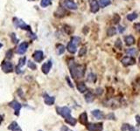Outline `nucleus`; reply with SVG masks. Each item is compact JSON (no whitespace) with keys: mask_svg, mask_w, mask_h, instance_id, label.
I'll return each instance as SVG.
<instances>
[{"mask_svg":"<svg viewBox=\"0 0 140 131\" xmlns=\"http://www.w3.org/2000/svg\"><path fill=\"white\" fill-rule=\"evenodd\" d=\"M120 21V16L117 15V14H115L114 17H113V22L115 24H118Z\"/></svg>","mask_w":140,"mask_h":131,"instance_id":"nucleus-33","label":"nucleus"},{"mask_svg":"<svg viewBox=\"0 0 140 131\" xmlns=\"http://www.w3.org/2000/svg\"><path fill=\"white\" fill-rule=\"evenodd\" d=\"M63 6L68 10H76L77 9V4L72 0H64Z\"/></svg>","mask_w":140,"mask_h":131,"instance_id":"nucleus-9","label":"nucleus"},{"mask_svg":"<svg viewBox=\"0 0 140 131\" xmlns=\"http://www.w3.org/2000/svg\"><path fill=\"white\" fill-rule=\"evenodd\" d=\"M8 129L11 130V131H21V129H20V128H19L18 124L16 122V121H13V122H11V124L9 125Z\"/></svg>","mask_w":140,"mask_h":131,"instance_id":"nucleus-19","label":"nucleus"},{"mask_svg":"<svg viewBox=\"0 0 140 131\" xmlns=\"http://www.w3.org/2000/svg\"><path fill=\"white\" fill-rule=\"evenodd\" d=\"M128 130H129V131H138V130H137V128H135L134 126H131V125L129 126V129H128Z\"/></svg>","mask_w":140,"mask_h":131,"instance_id":"nucleus-39","label":"nucleus"},{"mask_svg":"<svg viewBox=\"0 0 140 131\" xmlns=\"http://www.w3.org/2000/svg\"><path fill=\"white\" fill-rule=\"evenodd\" d=\"M39 131H42V130H39Z\"/></svg>","mask_w":140,"mask_h":131,"instance_id":"nucleus-50","label":"nucleus"},{"mask_svg":"<svg viewBox=\"0 0 140 131\" xmlns=\"http://www.w3.org/2000/svg\"><path fill=\"white\" fill-rule=\"evenodd\" d=\"M91 114H92V115L94 116L95 118H96L97 120H102L104 117V115H103V113L101 110H98V109H96V110H93L91 112Z\"/></svg>","mask_w":140,"mask_h":131,"instance_id":"nucleus-15","label":"nucleus"},{"mask_svg":"<svg viewBox=\"0 0 140 131\" xmlns=\"http://www.w3.org/2000/svg\"><path fill=\"white\" fill-rule=\"evenodd\" d=\"M33 56V59H34V60L36 61V62H40V61H42L43 58H44V55H43V52L42 51H40V50H38V51H35Z\"/></svg>","mask_w":140,"mask_h":131,"instance_id":"nucleus-13","label":"nucleus"},{"mask_svg":"<svg viewBox=\"0 0 140 131\" xmlns=\"http://www.w3.org/2000/svg\"><path fill=\"white\" fill-rule=\"evenodd\" d=\"M11 57H12V51H11V50H9V51L6 52V58L11 59Z\"/></svg>","mask_w":140,"mask_h":131,"instance_id":"nucleus-35","label":"nucleus"},{"mask_svg":"<svg viewBox=\"0 0 140 131\" xmlns=\"http://www.w3.org/2000/svg\"><path fill=\"white\" fill-rule=\"evenodd\" d=\"M9 105H10V107H11V108L14 109V111H15V115L17 116L19 115V111H20L21 108H22V105L17 101H12L11 102H10Z\"/></svg>","mask_w":140,"mask_h":131,"instance_id":"nucleus-7","label":"nucleus"},{"mask_svg":"<svg viewBox=\"0 0 140 131\" xmlns=\"http://www.w3.org/2000/svg\"><path fill=\"white\" fill-rule=\"evenodd\" d=\"M87 128L88 131H102L103 128V124L102 122L99 123H88Z\"/></svg>","mask_w":140,"mask_h":131,"instance_id":"nucleus-4","label":"nucleus"},{"mask_svg":"<svg viewBox=\"0 0 140 131\" xmlns=\"http://www.w3.org/2000/svg\"><path fill=\"white\" fill-rule=\"evenodd\" d=\"M124 31V28L123 27V26H121V25L118 26V32H123Z\"/></svg>","mask_w":140,"mask_h":131,"instance_id":"nucleus-42","label":"nucleus"},{"mask_svg":"<svg viewBox=\"0 0 140 131\" xmlns=\"http://www.w3.org/2000/svg\"><path fill=\"white\" fill-rule=\"evenodd\" d=\"M1 68L3 70V72H4L5 73H11L13 71V66L10 61H3L1 64Z\"/></svg>","mask_w":140,"mask_h":131,"instance_id":"nucleus-6","label":"nucleus"},{"mask_svg":"<svg viewBox=\"0 0 140 131\" xmlns=\"http://www.w3.org/2000/svg\"><path fill=\"white\" fill-rule=\"evenodd\" d=\"M107 118L109 120H112L111 118H113V120H115V116H114V114H110V115H108Z\"/></svg>","mask_w":140,"mask_h":131,"instance_id":"nucleus-41","label":"nucleus"},{"mask_svg":"<svg viewBox=\"0 0 140 131\" xmlns=\"http://www.w3.org/2000/svg\"><path fill=\"white\" fill-rule=\"evenodd\" d=\"M79 121L81 124L87 125L88 124V115H87L86 112H83L82 114H81L79 116Z\"/></svg>","mask_w":140,"mask_h":131,"instance_id":"nucleus-16","label":"nucleus"},{"mask_svg":"<svg viewBox=\"0 0 140 131\" xmlns=\"http://www.w3.org/2000/svg\"><path fill=\"white\" fill-rule=\"evenodd\" d=\"M11 41H12L14 44H16V43H18V39L16 38V35H15V33H11Z\"/></svg>","mask_w":140,"mask_h":131,"instance_id":"nucleus-34","label":"nucleus"},{"mask_svg":"<svg viewBox=\"0 0 140 131\" xmlns=\"http://www.w3.org/2000/svg\"><path fill=\"white\" fill-rule=\"evenodd\" d=\"M51 4H52V0H41V3H40L41 6L44 7V8L49 6Z\"/></svg>","mask_w":140,"mask_h":131,"instance_id":"nucleus-28","label":"nucleus"},{"mask_svg":"<svg viewBox=\"0 0 140 131\" xmlns=\"http://www.w3.org/2000/svg\"><path fill=\"white\" fill-rule=\"evenodd\" d=\"M2 121H3V116L0 115V124L2 123Z\"/></svg>","mask_w":140,"mask_h":131,"instance_id":"nucleus-45","label":"nucleus"},{"mask_svg":"<svg viewBox=\"0 0 140 131\" xmlns=\"http://www.w3.org/2000/svg\"><path fill=\"white\" fill-rule=\"evenodd\" d=\"M28 67L29 68H31L32 70H35L36 68H37V66L35 65V63H33L32 62V61H28Z\"/></svg>","mask_w":140,"mask_h":131,"instance_id":"nucleus-31","label":"nucleus"},{"mask_svg":"<svg viewBox=\"0 0 140 131\" xmlns=\"http://www.w3.org/2000/svg\"><path fill=\"white\" fill-rule=\"evenodd\" d=\"M13 23H14V25H15L17 27H18V28H21V29H23V30H27V31H30V26L27 25L24 22V21L22 19H20V18H15L13 19Z\"/></svg>","mask_w":140,"mask_h":131,"instance_id":"nucleus-5","label":"nucleus"},{"mask_svg":"<svg viewBox=\"0 0 140 131\" xmlns=\"http://www.w3.org/2000/svg\"><path fill=\"white\" fill-rule=\"evenodd\" d=\"M52 61L51 60H48L47 62L44 63L41 66V70H42V73H44V74H47L48 73L50 72V70H51L52 68Z\"/></svg>","mask_w":140,"mask_h":131,"instance_id":"nucleus-10","label":"nucleus"},{"mask_svg":"<svg viewBox=\"0 0 140 131\" xmlns=\"http://www.w3.org/2000/svg\"><path fill=\"white\" fill-rule=\"evenodd\" d=\"M99 3L102 7H106L111 4V1L110 0H99Z\"/></svg>","mask_w":140,"mask_h":131,"instance_id":"nucleus-25","label":"nucleus"},{"mask_svg":"<svg viewBox=\"0 0 140 131\" xmlns=\"http://www.w3.org/2000/svg\"><path fill=\"white\" fill-rule=\"evenodd\" d=\"M138 47L140 48V39H139V41H138Z\"/></svg>","mask_w":140,"mask_h":131,"instance_id":"nucleus-46","label":"nucleus"},{"mask_svg":"<svg viewBox=\"0 0 140 131\" xmlns=\"http://www.w3.org/2000/svg\"><path fill=\"white\" fill-rule=\"evenodd\" d=\"M129 124H123V126H122V128H121V130L122 131H126V130H128L129 129Z\"/></svg>","mask_w":140,"mask_h":131,"instance_id":"nucleus-36","label":"nucleus"},{"mask_svg":"<svg viewBox=\"0 0 140 131\" xmlns=\"http://www.w3.org/2000/svg\"><path fill=\"white\" fill-rule=\"evenodd\" d=\"M134 27H135V29H136L137 32H140V23H137V24H136V25H134Z\"/></svg>","mask_w":140,"mask_h":131,"instance_id":"nucleus-38","label":"nucleus"},{"mask_svg":"<svg viewBox=\"0 0 140 131\" xmlns=\"http://www.w3.org/2000/svg\"><path fill=\"white\" fill-rule=\"evenodd\" d=\"M88 82H96V76L94 74V73H88Z\"/></svg>","mask_w":140,"mask_h":131,"instance_id":"nucleus-24","label":"nucleus"},{"mask_svg":"<svg viewBox=\"0 0 140 131\" xmlns=\"http://www.w3.org/2000/svg\"><path fill=\"white\" fill-rule=\"evenodd\" d=\"M77 89H78V91L80 93H85L88 88H87V86L84 84L83 82H79L78 84H77Z\"/></svg>","mask_w":140,"mask_h":131,"instance_id":"nucleus-20","label":"nucleus"},{"mask_svg":"<svg viewBox=\"0 0 140 131\" xmlns=\"http://www.w3.org/2000/svg\"><path fill=\"white\" fill-rule=\"evenodd\" d=\"M65 122H67V124H69L70 126H75L77 121L76 119H74V117H72L71 115H69L68 117L65 118Z\"/></svg>","mask_w":140,"mask_h":131,"instance_id":"nucleus-18","label":"nucleus"},{"mask_svg":"<svg viewBox=\"0 0 140 131\" xmlns=\"http://www.w3.org/2000/svg\"><path fill=\"white\" fill-rule=\"evenodd\" d=\"M124 42L126 44V46H131L135 43V39L131 35H128V36L124 37Z\"/></svg>","mask_w":140,"mask_h":131,"instance_id":"nucleus-17","label":"nucleus"},{"mask_svg":"<svg viewBox=\"0 0 140 131\" xmlns=\"http://www.w3.org/2000/svg\"><path fill=\"white\" fill-rule=\"evenodd\" d=\"M94 98H95V97H94V94L91 92L87 93V94H85V101L88 102V103L92 102L94 101Z\"/></svg>","mask_w":140,"mask_h":131,"instance_id":"nucleus-21","label":"nucleus"},{"mask_svg":"<svg viewBox=\"0 0 140 131\" xmlns=\"http://www.w3.org/2000/svg\"><path fill=\"white\" fill-rule=\"evenodd\" d=\"M2 46H3V45H2V44H0V48H1Z\"/></svg>","mask_w":140,"mask_h":131,"instance_id":"nucleus-47","label":"nucleus"},{"mask_svg":"<svg viewBox=\"0 0 140 131\" xmlns=\"http://www.w3.org/2000/svg\"><path fill=\"white\" fill-rule=\"evenodd\" d=\"M136 121H137V124L140 125V115H136Z\"/></svg>","mask_w":140,"mask_h":131,"instance_id":"nucleus-43","label":"nucleus"},{"mask_svg":"<svg viewBox=\"0 0 140 131\" xmlns=\"http://www.w3.org/2000/svg\"><path fill=\"white\" fill-rule=\"evenodd\" d=\"M80 41H81V39L79 37H73L70 40V42L67 45V51H68L70 53H75L77 46L79 45Z\"/></svg>","mask_w":140,"mask_h":131,"instance_id":"nucleus-2","label":"nucleus"},{"mask_svg":"<svg viewBox=\"0 0 140 131\" xmlns=\"http://www.w3.org/2000/svg\"><path fill=\"white\" fill-rule=\"evenodd\" d=\"M139 62H140V58H139Z\"/></svg>","mask_w":140,"mask_h":131,"instance_id":"nucleus-49","label":"nucleus"},{"mask_svg":"<svg viewBox=\"0 0 140 131\" xmlns=\"http://www.w3.org/2000/svg\"><path fill=\"white\" fill-rule=\"evenodd\" d=\"M89 4H90L91 12L96 13L99 11V4L97 0H89Z\"/></svg>","mask_w":140,"mask_h":131,"instance_id":"nucleus-11","label":"nucleus"},{"mask_svg":"<svg viewBox=\"0 0 140 131\" xmlns=\"http://www.w3.org/2000/svg\"><path fill=\"white\" fill-rule=\"evenodd\" d=\"M122 64L125 66H132L134 65L135 63H136V60H135V59L133 57H124V58L122 59L121 60Z\"/></svg>","mask_w":140,"mask_h":131,"instance_id":"nucleus-8","label":"nucleus"},{"mask_svg":"<svg viewBox=\"0 0 140 131\" xmlns=\"http://www.w3.org/2000/svg\"><path fill=\"white\" fill-rule=\"evenodd\" d=\"M116 47H117V48H118V49H121L122 48V41H121V39H117V40H116Z\"/></svg>","mask_w":140,"mask_h":131,"instance_id":"nucleus-30","label":"nucleus"},{"mask_svg":"<svg viewBox=\"0 0 140 131\" xmlns=\"http://www.w3.org/2000/svg\"><path fill=\"white\" fill-rule=\"evenodd\" d=\"M126 52L128 54H130V55H131V56H136L137 54V49L136 48H130V49H128Z\"/></svg>","mask_w":140,"mask_h":131,"instance_id":"nucleus-27","label":"nucleus"},{"mask_svg":"<svg viewBox=\"0 0 140 131\" xmlns=\"http://www.w3.org/2000/svg\"><path fill=\"white\" fill-rule=\"evenodd\" d=\"M116 33H117V29H116L115 27L111 26V27L108 28V30H107V34H108V36H110V37L114 36Z\"/></svg>","mask_w":140,"mask_h":131,"instance_id":"nucleus-22","label":"nucleus"},{"mask_svg":"<svg viewBox=\"0 0 140 131\" xmlns=\"http://www.w3.org/2000/svg\"><path fill=\"white\" fill-rule=\"evenodd\" d=\"M44 101L45 103L48 105V106H52L53 104L55 102V98L53 96H50V95L47 94H44Z\"/></svg>","mask_w":140,"mask_h":131,"instance_id":"nucleus-14","label":"nucleus"},{"mask_svg":"<svg viewBox=\"0 0 140 131\" xmlns=\"http://www.w3.org/2000/svg\"><path fill=\"white\" fill-rule=\"evenodd\" d=\"M137 13H131V14H128L127 15V19L129 21H133L135 19H137Z\"/></svg>","mask_w":140,"mask_h":131,"instance_id":"nucleus-26","label":"nucleus"},{"mask_svg":"<svg viewBox=\"0 0 140 131\" xmlns=\"http://www.w3.org/2000/svg\"><path fill=\"white\" fill-rule=\"evenodd\" d=\"M27 48H28V43L23 42L18 46V49H17V52H18V54H24L26 52Z\"/></svg>","mask_w":140,"mask_h":131,"instance_id":"nucleus-12","label":"nucleus"},{"mask_svg":"<svg viewBox=\"0 0 140 131\" xmlns=\"http://www.w3.org/2000/svg\"><path fill=\"white\" fill-rule=\"evenodd\" d=\"M66 80H67V82L68 83V85H69V87H74V86H73V84H72V82H71V80H70V79H69V77H66Z\"/></svg>","mask_w":140,"mask_h":131,"instance_id":"nucleus-37","label":"nucleus"},{"mask_svg":"<svg viewBox=\"0 0 140 131\" xmlns=\"http://www.w3.org/2000/svg\"><path fill=\"white\" fill-rule=\"evenodd\" d=\"M86 52H87L86 47H82V48H81V50H80V52H79V56L80 57L84 56L86 54Z\"/></svg>","mask_w":140,"mask_h":131,"instance_id":"nucleus-32","label":"nucleus"},{"mask_svg":"<svg viewBox=\"0 0 140 131\" xmlns=\"http://www.w3.org/2000/svg\"><path fill=\"white\" fill-rule=\"evenodd\" d=\"M28 1H33V0H28Z\"/></svg>","mask_w":140,"mask_h":131,"instance_id":"nucleus-48","label":"nucleus"},{"mask_svg":"<svg viewBox=\"0 0 140 131\" xmlns=\"http://www.w3.org/2000/svg\"><path fill=\"white\" fill-rule=\"evenodd\" d=\"M56 111L57 113L59 114L60 115H61L63 118H67L68 117L69 115H71V110H70V108H67V107H62V108L58 107V108H56Z\"/></svg>","mask_w":140,"mask_h":131,"instance_id":"nucleus-3","label":"nucleus"},{"mask_svg":"<svg viewBox=\"0 0 140 131\" xmlns=\"http://www.w3.org/2000/svg\"><path fill=\"white\" fill-rule=\"evenodd\" d=\"M68 66L70 69V73L74 79H81L84 76V73H85V66H84L77 65L74 61L69 62Z\"/></svg>","mask_w":140,"mask_h":131,"instance_id":"nucleus-1","label":"nucleus"},{"mask_svg":"<svg viewBox=\"0 0 140 131\" xmlns=\"http://www.w3.org/2000/svg\"><path fill=\"white\" fill-rule=\"evenodd\" d=\"M61 131H71V130H70L67 126H62L61 128Z\"/></svg>","mask_w":140,"mask_h":131,"instance_id":"nucleus-40","label":"nucleus"},{"mask_svg":"<svg viewBox=\"0 0 140 131\" xmlns=\"http://www.w3.org/2000/svg\"><path fill=\"white\" fill-rule=\"evenodd\" d=\"M26 57H23V58H20L18 60V67H22L26 65Z\"/></svg>","mask_w":140,"mask_h":131,"instance_id":"nucleus-29","label":"nucleus"},{"mask_svg":"<svg viewBox=\"0 0 140 131\" xmlns=\"http://www.w3.org/2000/svg\"><path fill=\"white\" fill-rule=\"evenodd\" d=\"M56 51H57V53L59 55H61L63 52H65V47L63 45H58L57 47H56Z\"/></svg>","mask_w":140,"mask_h":131,"instance_id":"nucleus-23","label":"nucleus"},{"mask_svg":"<svg viewBox=\"0 0 140 131\" xmlns=\"http://www.w3.org/2000/svg\"><path fill=\"white\" fill-rule=\"evenodd\" d=\"M96 94H103V89L102 88H97V89H96Z\"/></svg>","mask_w":140,"mask_h":131,"instance_id":"nucleus-44","label":"nucleus"}]
</instances>
